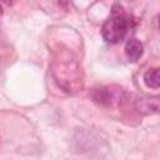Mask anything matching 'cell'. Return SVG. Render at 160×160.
<instances>
[{
	"label": "cell",
	"instance_id": "6da1fadb",
	"mask_svg": "<svg viewBox=\"0 0 160 160\" xmlns=\"http://www.w3.org/2000/svg\"><path fill=\"white\" fill-rule=\"evenodd\" d=\"M128 28H129V21L125 14L121 11V8L119 10H115L114 8L111 16L108 20H105V22L102 24L101 34L106 42L118 44L124 39Z\"/></svg>",
	"mask_w": 160,
	"mask_h": 160
},
{
	"label": "cell",
	"instance_id": "277c9868",
	"mask_svg": "<svg viewBox=\"0 0 160 160\" xmlns=\"http://www.w3.org/2000/svg\"><path fill=\"white\" fill-rule=\"evenodd\" d=\"M144 81L146 86L151 89H158L160 86V75H159V69H149L145 75H144Z\"/></svg>",
	"mask_w": 160,
	"mask_h": 160
},
{
	"label": "cell",
	"instance_id": "5b68a950",
	"mask_svg": "<svg viewBox=\"0 0 160 160\" xmlns=\"http://www.w3.org/2000/svg\"><path fill=\"white\" fill-rule=\"evenodd\" d=\"M2 1H4V2H6V4H9V5H10V4H12V1H14V0H2Z\"/></svg>",
	"mask_w": 160,
	"mask_h": 160
},
{
	"label": "cell",
	"instance_id": "7a4b0ae2",
	"mask_svg": "<svg viewBox=\"0 0 160 160\" xmlns=\"http://www.w3.org/2000/svg\"><path fill=\"white\" fill-rule=\"evenodd\" d=\"M142 50H144L142 44L139 40H136V39H130L126 42L125 54H126L129 61H132V62L138 61L141 58V55H142Z\"/></svg>",
	"mask_w": 160,
	"mask_h": 160
},
{
	"label": "cell",
	"instance_id": "3957f363",
	"mask_svg": "<svg viewBox=\"0 0 160 160\" xmlns=\"http://www.w3.org/2000/svg\"><path fill=\"white\" fill-rule=\"evenodd\" d=\"M139 111L144 112V114H149V112H158L159 110V98H146V99H141L139 102Z\"/></svg>",
	"mask_w": 160,
	"mask_h": 160
},
{
	"label": "cell",
	"instance_id": "8992f818",
	"mask_svg": "<svg viewBox=\"0 0 160 160\" xmlns=\"http://www.w3.org/2000/svg\"><path fill=\"white\" fill-rule=\"evenodd\" d=\"M1 14H2V9H1V5H0V16H1Z\"/></svg>",
	"mask_w": 160,
	"mask_h": 160
}]
</instances>
